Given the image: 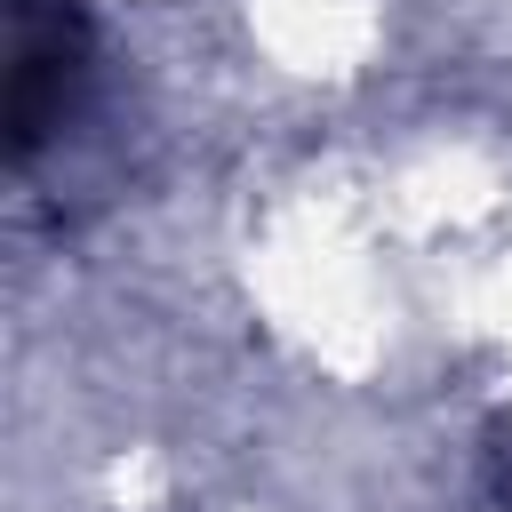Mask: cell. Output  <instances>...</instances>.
I'll return each mask as SVG.
<instances>
[{"mask_svg":"<svg viewBox=\"0 0 512 512\" xmlns=\"http://www.w3.org/2000/svg\"><path fill=\"white\" fill-rule=\"evenodd\" d=\"M88 48L96 40H88L80 0H16V56H8V152L16 160H32L64 128L88 80Z\"/></svg>","mask_w":512,"mask_h":512,"instance_id":"obj_1","label":"cell"},{"mask_svg":"<svg viewBox=\"0 0 512 512\" xmlns=\"http://www.w3.org/2000/svg\"><path fill=\"white\" fill-rule=\"evenodd\" d=\"M496 488H504V504H512V440L496 448Z\"/></svg>","mask_w":512,"mask_h":512,"instance_id":"obj_2","label":"cell"}]
</instances>
